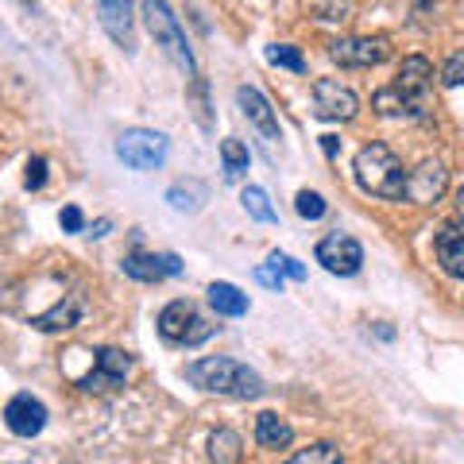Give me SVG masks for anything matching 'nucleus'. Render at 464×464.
I'll use <instances>...</instances> for the list:
<instances>
[{
  "mask_svg": "<svg viewBox=\"0 0 464 464\" xmlns=\"http://www.w3.org/2000/svg\"><path fill=\"white\" fill-rule=\"evenodd\" d=\"M186 380L198 391H209V395H225V399H259L264 395V380L259 372H252L248 364L232 356H201L194 364H186Z\"/></svg>",
  "mask_w": 464,
  "mask_h": 464,
  "instance_id": "nucleus-1",
  "label": "nucleus"
},
{
  "mask_svg": "<svg viewBox=\"0 0 464 464\" xmlns=\"http://www.w3.org/2000/svg\"><path fill=\"white\" fill-rule=\"evenodd\" d=\"M356 186L372 198H387V201H406V170L402 159L387 148V143H364L356 151Z\"/></svg>",
  "mask_w": 464,
  "mask_h": 464,
  "instance_id": "nucleus-2",
  "label": "nucleus"
},
{
  "mask_svg": "<svg viewBox=\"0 0 464 464\" xmlns=\"http://www.w3.org/2000/svg\"><path fill=\"white\" fill-rule=\"evenodd\" d=\"M140 16H143V24H148V32H151V39H155V47L163 51L174 66L182 70V74H198V58H194V47H190V39H186V32H182V24H179V16L170 12V5L167 0H143L140 5Z\"/></svg>",
  "mask_w": 464,
  "mask_h": 464,
  "instance_id": "nucleus-3",
  "label": "nucleus"
},
{
  "mask_svg": "<svg viewBox=\"0 0 464 464\" xmlns=\"http://www.w3.org/2000/svg\"><path fill=\"white\" fill-rule=\"evenodd\" d=\"M116 159L132 170H159L170 159V140L163 132H151V128H128L116 140Z\"/></svg>",
  "mask_w": 464,
  "mask_h": 464,
  "instance_id": "nucleus-4",
  "label": "nucleus"
},
{
  "mask_svg": "<svg viewBox=\"0 0 464 464\" xmlns=\"http://www.w3.org/2000/svg\"><path fill=\"white\" fill-rule=\"evenodd\" d=\"M159 333L170 344H201L206 337H213V325L206 317H198V306L190 298H174L159 314Z\"/></svg>",
  "mask_w": 464,
  "mask_h": 464,
  "instance_id": "nucleus-5",
  "label": "nucleus"
},
{
  "mask_svg": "<svg viewBox=\"0 0 464 464\" xmlns=\"http://www.w3.org/2000/svg\"><path fill=\"white\" fill-rule=\"evenodd\" d=\"M391 54V43L383 35H348V39H337L329 47V58L337 66H348V70H368V66H380L387 63Z\"/></svg>",
  "mask_w": 464,
  "mask_h": 464,
  "instance_id": "nucleus-6",
  "label": "nucleus"
},
{
  "mask_svg": "<svg viewBox=\"0 0 464 464\" xmlns=\"http://www.w3.org/2000/svg\"><path fill=\"white\" fill-rule=\"evenodd\" d=\"M314 256L329 275H356L364 267V248H360V240L348 237V232H329V237H322Z\"/></svg>",
  "mask_w": 464,
  "mask_h": 464,
  "instance_id": "nucleus-7",
  "label": "nucleus"
},
{
  "mask_svg": "<svg viewBox=\"0 0 464 464\" xmlns=\"http://www.w3.org/2000/svg\"><path fill=\"white\" fill-rule=\"evenodd\" d=\"M128 372H132V356L121 353V348H97L93 353V372L82 375L78 387L82 391H112L128 380Z\"/></svg>",
  "mask_w": 464,
  "mask_h": 464,
  "instance_id": "nucleus-8",
  "label": "nucleus"
},
{
  "mask_svg": "<svg viewBox=\"0 0 464 464\" xmlns=\"http://www.w3.org/2000/svg\"><path fill=\"white\" fill-rule=\"evenodd\" d=\"M356 112H360V101L348 85L333 78L314 82V116H322V121H353Z\"/></svg>",
  "mask_w": 464,
  "mask_h": 464,
  "instance_id": "nucleus-9",
  "label": "nucleus"
},
{
  "mask_svg": "<svg viewBox=\"0 0 464 464\" xmlns=\"http://www.w3.org/2000/svg\"><path fill=\"white\" fill-rule=\"evenodd\" d=\"M449 186V170L445 163L438 159H422L411 174H406V201H414V206H430V201H438Z\"/></svg>",
  "mask_w": 464,
  "mask_h": 464,
  "instance_id": "nucleus-10",
  "label": "nucleus"
},
{
  "mask_svg": "<svg viewBox=\"0 0 464 464\" xmlns=\"http://www.w3.org/2000/svg\"><path fill=\"white\" fill-rule=\"evenodd\" d=\"M124 275L136 283H163V279H174V275H182V259L174 252H128L124 256Z\"/></svg>",
  "mask_w": 464,
  "mask_h": 464,
  "instance_id": "nucleus-11",
  "label": "nucleus"
},
{
  "mask_svg": "<svg viewBox=\"0 0 464 464\" xmlns=\"http://www.w3.org/2000/svg\"><path fill=\"white\" fill-rule=\"evenodd\" d=\"M237 105H240V112L248 116V121L259 128V136H264L271 148L283 140V128H279V116H275V109H271V101L256 90V85H240L237 90Z\"/></svg>",
  "mask_w": 464,
  "mask_h": 464,
  "instance_id": "nucleus-12",
  "label": "nucleus"
},
{
  "mask_svg": "<svg viewBox=\"0 0 464 464\" xmlns=\"http://www.w3.org/2000/svg\"><path fill=\"white\" fill-rule=\"evenodd\" d=\"M97 5V20L105 27V35L116 43V47L132 51V0H93Z\"/></svg>",
  "mask_w": 464,
  "mask_h": 464,
  "instance_id": "nucleus-13",
  "label": "nucleus"
},
{
  "mask_svg": "<svg viewBox=\"0 0 464 464\" xmlns=\"http://www.w3.org/2000/svg\"><path fill=\"white\" fill-rule=\"evenodd\" d=\"M5 422L16 438H35V433H43V426H47V406L32 395H16L5 406Z\"/></svg>",
  "mask_w": 464,
  "mask_h": 464,
  "instance_id": "nucleus-14",
  "label": "nucleus"
},
{
  "mask_svg": "<svg viewBox=\"0 0 464 464\" xmlns=\"http://www.w3.org/2000/svg\"><path fill=\"white\" fill-rule=\"evenodd\" d=\"M430 78H433L430 58L411 54V58H402V66H399V74H395V82H391V85H395L399 93H406L411 101H418V105H422V93H426Z\"/></svg>",
  "mask_w": 464,
  "mask_h": 464,
  "instance_id": "nucleus-15",
  "label": "nucleus"
},
{
  "mask_svg": "<svg viewBox=\"0 0 464 464\" xmlns=\"http://www.w3.org/2000/svg\"><path fill=\"white\" fill-rule=\"evenodd\" d=\"M433 248H438V264H441V271L449 275V279L464 283V237L460 232L453 225H445L438 232V240H433Z\"/></svg>",
  "mask_w": 464,
  "mask_h": 464,
  "instance_id": "nucleus-16",
  "label": "nucleus"
},
{
  "mask_svg": "<svg viewBox=\"0 0 464 464\" xmlns=\"http://www.w3.org/2000/svg\"><path fill=\"white\" fill-rule=\"evenodd\" d=\"M78 322H82V298L78 295H66L63 302H54L47 314H39L32 325L39 333H66V329H74Z\"/></svg>",
  "mask_w": 464,
  "mask_h": 464,
  "instance_id": "nucleus-17",
  "label": "nucleus"
},
{
  "mask_svg": "<svg viewBox=\"0 0 464 464\" xmlns=\"http://www.w3.org/2000/svg\"><path fill=\"white\" fill-rule=\"evenodd\" d=\"M372 109L387 116V121H418V116H422V105L411 101L406 93H399L395 85H383V90L372 97Z\"/></svg>",
  "mask_w": 464,
  "mask_h": 464,
  "instance_id": "nucleus-18",
  "label": "nucleus"
},
{
  "mask_svg": "<svg viewBox=\"0 0 464 464\" xmlns=\"http://www.w3.org/2000/svg\"><path fill=\"white\" fill-rule=\"evenodd\" d=\"M167 201L174 213H198L209 201V190H206V182H198V179H182L167 190Z\"/></svg>",
  "mask_w": 464,
  "mask_h": 464,
  "instance_id": "nucleus-19",
  "label": "nucleus"
},
{
  "mask_svg": "<svg viewBox=\"0 0 464 464\" xmlns=\"http://www.w3.org/2000/svg\"><path fill=\"white\" fill-rule=\"evenodd\" d=\"M209 306L221 314V317H244L248 314V295H244L240 286H232V283H209Z\"/></svg>",
  "mask_w": 464,
  "mask_h": 464,
  "instance_id": "nucleus-20",
  "label": "nucleus"
},
{
  "mask_svg": "<svg viewBox=\"0 0 464 464\" xmlns=\"http://www.w3.org/2000/svg\"><path fill=\"white\" fill-rule=\"evenodd\" d=\"M256 441L264 449H286L295 441V430H290V422H283L275 411H264L256 418Z\"/></svg>",
  "mask_w": 464,
  "mask_h": 464,
  "instance_id": "nucleus-21",
  "label": "nucleus"
},
{
  "mask_svg": "<svg viewBox=\"0 0 464 464\" xmlns=\"http://www.w3.org/2000/svg\"><path fill=\"white\" fill-rule=\"evenodd\" d=\"M221 163H225V182H244L252 155L240 140H221Z\"/></svg>",
  "mask_w": 464,
  "mask_h": 464,
  "instance_id": "nucleus-22",
  "label": "nucleus"
},
{
  "mask_svg": "<svg viewBox=\"0 0 464 464\" xmlns=\"http://www.w3.org/2000/svg\"><path fill=\"white\" fill-rule=\"evenodd\" d=\"M240 206H244V213H248L252 221H259V225H275V221H279V213L271 209V198H267L264 186H244Z\"/></svg>",
  "mask_w": 464,
  "mask_h": 464,
  "instance_id": "nucleus-23",
  "label": "nucleus"
},
{
  "mask_svg": "<svg viewBox=\"0 0 464 464\" xmlns=\"http://www.w3.org/2000/svg\"><path fill=\"white\" fill-rule=\"evenodd\" d=\"M240 460V433L217 430L209 433V464H237Z\"/></svg>",
  "mask_w": 464,
  "mask_h": 464,
  "instance_id": "nucleus-24",
  "label": "nucleus"
},
{
  "mask_svg": "<svg viewBox=\"0 0 464 464\" xmlns=\"http://www.w3.org/2000/svg\"><path fill=\"white\" fill-rule=\"evenodd\" d=\"M286 464H344V457H341V449L333 441H317L310 449H302V453H295Z\"/></svg>",
  "mask_w": 464,
  "mask_h": 464,
  "instance_id": "nucleus-25",
  "label": "nucleus"
},
{
  "mask_svg": "<svg viewBox=\"0 0 464 464\" xmlns=\"http://www.w3.org/2000/svg\"><path fill=\"white\" fill-rule=\"evenodd\" d=\"M267 63L290 70V74H302V70H306V58H302L298 47H290V43H271V47H267Z\"/></svg>",
  "mask_w": 464,
  "mask_h": 464,
  "instance_id": "nucleus-26",
  "label": "nucleus"
},
{
  "mask_svg": "<svg viewBox=\"0 0 464 464\" xmlns=\"http://www.w3.org/2000/svg\"><path fill=\"white\" fill-rule=\"evenodd\" d=\"M295 209H298V217H306V221H322L329 206H325V198L317 194V190H302L295 198Z\"/></svg>",
  "mask_w": 464,
  "mask_h": 464,
  "instance_id": "nucleus-27",
  "label": "nucleus"
},
{
  "mask_svg": "<svg viewBox=\"0 0 464 464\" xmlns=\"http://www.w3.org/2000/svg\"><path fill=\"white\" fill-rule=\"evenodd\" d=\"M310 12H314V20H322V24H341V20H348V0H314Z\"/></svg>",
  "mask_w": 464,
  "mask_h": 464,
  "instance_id": "nucleus-28",
  "label": "nucleus"
},
{
  "mask_svg": "<svg viewBox=\"0 0 464 464\" xmlns=\"http://www.w3.org/2000/svg\"><path fill=\"white\" fill-rule=\"evenodd\" d=\"M441 85H449V90H457V85H464V51L449 54V63L441 66Z\"/></svg>",
  "mask_w": 464,
  "mask_h": 464,
  "instance_id": "nucleus-29",
  "label": "nucleus"
},
{
  "mask_svg": "<svg viewBox=\"0 0 464 464\" xmlns=\"http://www.w3.org/2000/svg\"><path fill=\"white\" fill-rule=\"evenodd\" d=\"M267 264H275V267H279V271L286 275V279H295V283L306 279V267H302L298 259H290L286 252H271V256H267Z\"/></svg>",
  "mask_w": 464,
  "mask_h": 464,
  "instance_id": "nucleus-30",
  "label": "nucleus"
},
{
  "mask_svg": "<svg viewBox=\"0 0 464 464\" xmlns=\"http://www.w3.org/2000/svg\"><path fill=\"white\" fill-rule=\"evenodd\" d=\"M24 182H27V190H39V186L47 182V159H43V155L27 159V174H24Z\"/></svg>",
  "mask_w": 464,
  "mask_h": 464,
  "instance_id": "nucleus-31",
  "label": "nucleus"
},
{
  "mask_svg": "<svg viewBox=\"0 0 464 464\" xmlns=\"http://www.w3.org/2000/svg\"><path fill=\"white\" fill-rule=\"evenodd\" d=\"M58 221H63V228H66V232H82L85 217H82V209H78V206H66L63 213H58Z\"/></svg>",
  "mask_w": 464,
  "mask_h": 464,
  "instance_id": "nucleus-32",
  "label": "nucleus"
},
{
  "mask_svg": "<svg viewBox=\"0 0 464 464\" xmlns=\"http://www.w3.org/2000/svg\"><path fill=\"white\" fill-rule=\"evenodd\" d=\"M256 279L264 283V286H271V290H283V271L275 267V264H267V267H259L256 271Z\"/></svg>",
  "mask_w": 464,
  "mask_h": 464,
  "instance_id": "nucleus-33",
  "label": "nucleus"
},
{
  "mask_svg": "<svg viewBox=\"0 0 464 464\" xmlns=\"http://www.w3.org/2000/svg\"><path fill=\"white\" fill-rule=\"evenodd\" d=\"M194 97H198V121H201V128H209V105H206V82H194Z\"/></svg>",
  "mask_w": 464,
  "mask_h": 464,
  "instance_id": "nucleus-34",
  "label": "nucleus"
},
{
  "mask_svg": "<svg viewBox=\"0 0 464 464\" xmlns=\"http://www.w3.org/2000/svg\"><path fill=\"white\" fill-rule=\"evenodd\" d=\"M322 148L325 155H337V136H322Z\"/></svg>",
  "mask_w": 464,
  "mask_h": 464,
  "instance_id": "nucleus-35",
  "label": "nucleus"
},
{
  "mask_svg": "<svg viewBox=\"0 0 464 464\" xmlns=\"http://www.w3.org/2000/svg\"><path fill=\"white\" fill-rule=\"evenodd\" d=\"M109 228H112L109 221H97V225H93V232H90V237H105V232H109Z\"/></svg>",
  "mask_w": 464,
  "mask_h": 464,
  "instance_id": "nucleus-36",
  "label": "nucleus"
},
{
  "mask_svg": "<svg viewBox=\"0 0 464 464\" xmlns=\"http://www.w3.org/2000/svg\"><path fill=\"white\" fill-rule=\"evenodd\" d=\"M457 213L464 217V186H460V190H457Z\"/></svg>",
  "mask_w": 464,
  "mask_h": 464,
  "instance_id": "nucleus-37",
  "label": "nucleus"
}]
</instances>
